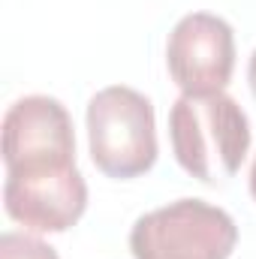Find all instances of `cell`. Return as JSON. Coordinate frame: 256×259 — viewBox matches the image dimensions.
<instances>
[{"label": "cell", "instance_id": "277c9868", "mask_svg": "<svg viewBox=\"0 0 256 259\" xmlns=\"http://www.w3.org/2000/svg\"><path fill=\"white\" fill-rule=\"evenodd\" d=\"M3 166L6 172H39L75 166L72 118L55 97H24L3 118Z\"/></svg>", "mask_w": 256, "mask_h": 259}, {"label": "cell", "instance_id": "7a4b0ae2", "mask_svg": "<svg viewBox=\"0 0 256 259\" xmlns=\"http://www.w3.org/2000/svg\"><path fill=\"white\" fill-rule=\"evenodd\" d=\"M88 145L94 166L118 181L145 175L157 163L154 106L127 84L103 88L88 103Z\"/></svg>", "mask_w": 256, "mask_h": 259}, {"label": "cell", "instance_id": "52a82bcc", "mask_svg": "<svg viewBox=\"0 0 256 259\" xmlns=\"http://www.w3.org/2000/svg\"><path fill=\"white\" fill-rule=\"evenodd\" d=\"M0 259H61L52 244L27 232H3L0 235Z\"/></svg>", "mask_w": 256, "mask_h": 259}, {"label": "cell", "instance_id": "6da1fadb", "mask_svg": "<svg viewBox=\"0 0 256 259\" xmlns=\"http://www.w3.org/2000/svg\"><path fill=\"white\" fill-rule=\"evenodd\" d=\"M169 139L178 166L202 184L232 178L250 151V121L229 94H181L169 112Z\"/></svg>", "mask_w": 256, "mask_h": 259}, {"label": "cell", "instance_id": "5b68a950", "mask_svg": "<svg viewBox=\"0 0 256 259\" xmlns=\"http://www.w3.org/2000/svg\"><path fill=\"white\" fill-rule=\"evenodd\" d=\"M166 66L187 97L220 94L235 69V33L211 12L184 15L166 42Z\"/></svg>", "mask_w": 256, "mask_h": 259}, {"label": "cell", "instance_id": "3957f363", "mask_svg": "<svg viewBox=\"0 0 256 259\" xmlns=\"http://www.w3.org/2000/svg\"><path fill=\"white\" fill-rule=\"evenodd\" d=\"M235 244V220L205 199L169 202L130 229L133 259H229Z\"/></svg>", "mask_w": 256, "mask_h": 259}, {"label": "cell", "instance_id": "8992f818", "mask_svg": "<svg viewBox=\"0 0 256 259\" xmlns=\"http://www.w3.org/2000/svg\"><path fill=\"white\" fill-rule=\"evenodd\" d=\"M6 214L33 232H66L88 208V184L75 166L6 172L3 184Z\"/></svg>", "mask_w": 256, "mask_h": 259}, {"label": "cell", "instance_id": "ba28073f", "mask_svg": "<svg viewBox=\"0 0 256 259\" xmlns=\"http://www.w3.org/2000/svg\"><path fill=\"white\" fill-rule=\"evenodd\" d=\"M247 81H250V91H253V97H256V52H253V58H250V66H247Z\"/></svg>", "mask_w": 256, "mask_h": 259}, {"label": "cell", "instance_id": "9c48e42d", "mask_svg": "<svg viewBox=\"0 0 256 259\" xmlns=\"http://www.w3.org/2000/svg\"><path fill=\"white\" fill-rule=\"evenodd\" d=\"M250 196L256 199V160H253V169H250Z\"/></svg>", "mask_w": 256, "mask_h": 259}]
</instances>
